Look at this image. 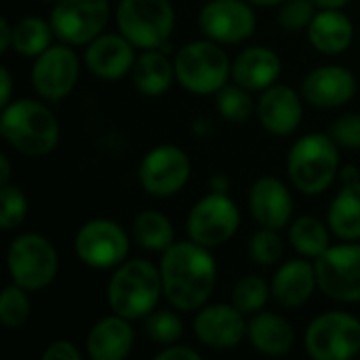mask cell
I'll use <instances>...</instances> for the list:
<instances>
[{
  "instance_id": "obj_1",
  "label": "cell",
  "mask_w": 360,
  "mask_h": 360,
  "mask_svg": "<svg viewBox=\"0 0 360 360\" xmlns=\"http://www.w3.org/2000/svg\"><path fill=\"white\" fill-rule=\"evenodd\" d=\"M160 255L162 295L169 306L179 312L200 310L217 285V264L211 249L188 238L173 243Z\"/></svg>"
},
{
  "instance_id": "obj_2",
  "label": "cell",
  "mask_w": 360,
  "mask_h": 360,
  "mask_svg": "<svg viewBox=\"0 0 360 360\" xmlns=\"http://www.w3.org/2000/svg\"><path fill=\"white\" fill-rule=\"evenodd\" d=\"M0 135L23 156H46L59 143V120L38 99H13L2 108Z\"/></svg>"
},
{
  "instance_id": "obj_3",
  "label": "cell",
  "mask_w": 360,
  "mask_h": 360,
  "mask_svg": "<svg viewBox=\"0 0 360 360\" xmlns=\"http://www.w3.org/2000/svg\"><path fill=\"white\" fill-rule=\"evenodd\" d=\"M162 295L160 268L148 259H127L108 283V306L129 321H143Z\"/></svg>"
},
{
  "instance_id": "obj_4",
  "label": "cell",
  "mask_w": 360,
  "mask_h": 360,
  "mask_svg": "<svg viewBox=\"0 0 360 360\" xmlns=\"http://www.w3.org/2000/svg\"><path fill=\"white\" fill-rule=\"evenodd\" d=\"M287 173L293 188L306 196L327 192L340 175V146L329 133L300 137L289 150Z\"/></svg>"
},
{
  "instance_id": "obj_5",
  "label": "cell",
  "mask_w": 360,
  "mask_h": 360,
  "mask_svg": "<svg viewBox=\"0 0 360 360\" xmlns=\"http://www.w3.org/2000/svg\"><path fill=\"white\" fill-rule=\"evenodd\" d=\"M175 61L177 82L192 95H215L232 78V61L215 40H192L184 44Z\"/></svg>"
},
{
  "instance_id": "obj_6",
  "label": "cell",
  "mask_w": 360,
  "mask_h": 360,
  "mask_svg": "<svg viewBox=\"0 0 360 360\" xmlns=\"http://www.w3.org/2000/svg\"><path fill=\"white\" fill-rule=\"evenodd\" d=\"M6 270L11 283L34 293L46 289L59 272V255L55 245L36 232L15 236L6 249Z\"/></svg>"
},
{
  "instance_id": "obj_7",
  "label": "cell",
  "mask_w": 360,
  "mask_h": 360,
  "mask_svg": "<svg viewBox=\"0 0 360 360\" xmlns=\"http://www.w3.org/2000/svg\"><path fill=\"white\" fill-rule=\"evenodd\" d=\"M116 23L137 49H162L175 30V8L171 0H120Z\"/></svg>"
},
{
  "instance_id": "obj_8",
  "label": "cell",
  "mask_w": 360,
  "mask_h": 360,
  "mask_svg": "<svg viewBox=\"0 0 360 360\" xmlns=\"http://www.w3.org/2000/svg\"><path fill=\"white\" fill-rule=\"evenodd\" d=\"M306 352L314 360H348L360 354V321L342 310L319 314L304 335Z\"/></svg>"
},
{
  "instance_id": "obj_9",
  "label": "cell",
  "mask_w": 360,
  "mask_h": 360,
  "mask_svg": "<svg viewBox=\"0 0 360 360\" xmlns=\"http://www.w3.org/2000/svg\"><path fill=\"white\" fill-rule=\"evenodd\" d=\"M238 226L240 211L226 192H209L198 198L186 219L188 238L207 249L226 245L236 234Z\"/></svg>"
},
{
  "instance_id": "obj_10",
  "label": "cell",
  "mask_w": 360,
  "mask_h": 360,
  "mask_svg": "<svg viewBox=\"0 0 360 360\" xmlns=\"http://www.w3.org/2000/svg\"><path fill=\"white\" fill-rule=\"evenodd\" d=\"M321 293L340 304H360V243L331 245L314 259Z\"/></svg>"
},
{
  "instance_id": "obj_11",
  "label": "cell",
  "mask_w": 360,
  "mask_h": 360,
  "mask_svg": "<svg viewBox=\"0 0 360 360\" xmlns=\"http://www.w3.org/2000/svg\"><path fill=\"white\" fill-rule=\"evenodd\" d=\"M131 238L114 219L97 217L80 226L74 238L76 257L93 270H114L127 262Z\"/></svg>"
},
{
  "instance_id": "obj_12",
  "label": "cell",
  "mask_w": 360,
  "mask_h": 360,
  "mask_svg": "<svg viewBox=\"0 0 360 360\" xmlns=\"http://www.w3.org/2000/svg\"><path fill=\"white\" fill-rule=\"evenodd\" d=\"M108 19V0H57L49 15L55 38L70 46H84L101 36Z\"/></svg>"
},
{
  "instance_id": "obj_13",
  "label": "cell",
  "mask_w": 360,
  "mask_h": 360,
  "mask_svg": "<svg viewBox=\"0 0 360 360\" xmlns=\"http://www.w3.org/2000/svg\"><path fill=\"white\" fill-rule=\"evenodd\" d=\"M192 175L190 156L173 143H162L146 152L139 162L137 179L146 194L154 198L175 196L186 188Z\"/></svg>"
},
{
  "instance_id": "obj_14",
  "label": "cell",
  "mask_w": 360,
  "mask_h": 360,
  "mask_svg": "<svg viewBox=\"0 0 360 360\" xmlns=\"http://www.w3.org/2000/svg\"><path fill=\"white\" fill-rule=\"evenodd\" d=\"M198 27L209 40L240 44L255 34L257 19L247 0H209L198 13Z\"/></svg>"
},
{
  "instance_id": "obj_15",
  "label": "cell",
  "mask_w": 360,
  "mask_h": 360,
  "mask_svg": "<svg viewBox=\"0 0 360 360\" xmlns=\"http://www.w3.org/2000/svg\"><path fill=\"white\" fill-rule=\"evenodd\" d=\"M80 76V59L65 42L51 44L44 53L34 57L32 84L34 91L46 101H59L68 97Z\"/></svg>"
},
{
  "instance_id": "obj_16",
  "label": "cell",
  "mask_w": 360,
  "mask_h": 360,
  "mask_svg": "<svg viewBox=\"0 0 360 360\" xmlns=\"http://www.w3.org/2000/svg\"><path fill=\"white\" fill-rule=\"evenodd\" d=\"M245 314L230 304L202 306L194 316V335L200 344L213 350H232L247 340Z\"/></svg>"
},
{
  "instance_id": "obj_17",
  "label": "cell",
  "mask_w": 360,
  "mask_h": 360,
  "mask_svg": "<svg viewBox=\"0 0 360 360\" xmlns=\"http://www.w3.org/2000/svg\"><path fill=\"white\" fill-rule=\"evenodd\" d=\"M304 95L289 84H272L262 91L257 101V118L264 131L287 137L295 133L304 118Z\"/></svg>"
},
{
  "instance_id": "obj_18",
  "label": "cell",
  "mask_w": 360,
  "mask_h": 360,
  "mask_svg": "<svg viewBox=\"0 0 360 360\" xmlns=\"http://www.w3.org/2000/svg\"><path fill=\"white\" fill-rule=\"evenodd\" d=\"M300 91L310 105L333 110L356 95V78L344 65H319L304 76Z\"/></svg>"
},
{
  "instance_id": "obj_19",
  "label": "cell",
  "mask_w": 360,
  "mask_h": 360,
  "mask_svg": "<svg viewBox=\"0 0 360 360\" xmlns=\"http://www.w3.org/2000/svg\"><path fill=\"white\" fill-rule=\"evenodd\" d=\"M253 219L264 228L283 230L291 224L293 217V196L287 184L278 177L264 175L259 177L247 198Z\"/></svg>"
},
{
  "instance_id": "obj_20",
  "label": "cell",
  "mask_w": 360,
  "mask_h": 360,
  "mask_svg": "<svg viewBox=\"0 0 360 360\" xmlns=\"http://www.w3.org/2000/svg\"><path fill=\"white\" fill-rule=\"evenodd\" d=\"M135 44L118 34H101L86 44L84 63L95 78L101 80H120L131 74L137 59Z\"/></svg>"
},
{
  "instance_id": "obj_21",
  "label": "cell",
  "mask_w": 360,
  "mask_h": 360,
  "mask_svg": "<svg viewBox=\"0 0 360 360\" xmlns=\"http://www.w3.org/2000/svg\"><path fill=\"white\" fill-rule=\"evenodd\" d=\"M272 297L281 308L295 310L308 304L319 289L314 262L306 259H289L285 262L276 274L272 276Z\"/></svg>"
},
{
  "instance_id": "obj_22",
  "label": "cell",
  "mask_w": 360,
  "mask_h": 360,
  "mask_svg": "<svg viewBox=\"0 0 360 360\" xmlns=\"http://www.w3.org/2000/svg\"><path fill=\"white\" fill-rule=\"evenodd\" d=\"M133 321L110 314L99 319L86 333V354L93 360H124L135 346Z\"/></svg>"
},
{
  "instance_id": "obj_23",
  "label": "cell",
  "mask_w": 360,
  "mask_h": 360,
  "mask_svg": "<svg viewBox=\"0 0 360 360\" xmlns=\"http://www.w3.org/2000/svg\"><path fill=\"white\" fill-rule=\"evenodd\" d=\"M283 63L276 51L268 46H249L232 61V82L245 86L251 93H262L276 84Z\"/></svg>"
},
{
  "instance_id": "obj_24",
  "label": "cell",
  "mask_w": 360,
  "mask_h": 360,
  "mask_svg": "<svg viewBox=\"0 0 360 360\" xmlns=\"http://www.w3.org/2000/svg\"><path fill=\"white\" fill-rule=\"evenodd\" d=\"M247 342L264 356H285L295 346V331L285 316L262 310L247 323Z\"/></svg>"
},
{
  "instance_id": "obj_25",
  "label": "cell",
  "mask_w": 360,
  "mask_h": 360,
  "mask_svg": "<svg viewBox=\"0 0 360 360\" xmlns=\"http://www.w3.org/2000/svg\"><path fill=\"white\" fill-rule=\"evenodd\" d=\"M310 44L323 55H340L350 49L354 40V23L342 8L316 11L306 30Z\"/></svg>"
},
{
  "instance_id": "obj_26",
  "label": "cell",
  "mask_w": 360,
  "mask_h": 360,
  "mask_svg": "<svg viewBox=\"0 0 360 360\" xmlns=\"http://www.w3.org/2000/svg\"><path fill=\"white\" fill-rule=\"evenodd\" d=\"M133 86L146 97L165 95L175 78V61L167 55V49H146L137 55L131 70Z\"/></svg>"
},
{
  "instance_id": "obj_27",
  "label": "cell",
  "mask_w": 360,
  "mask_h": 360,
  "mask_svg": "<svg viewBox=\"0 0 360 360\" xmlns=\"http://www.w3.org/2000/svg\"><path fill=\"white\" fill-rule=\"evenodd\" d=\"M327 224L340 240H360V179L344 184L327 211Z\"/></svg>"
},
{
  "instance_id": "obj_28",
  "label": "cell",
  "mask_w": 360,
  "mask_h": 360,
  "mask_svg": "<svg viewBox=\"0 0 360 360\" xmlns=\"http://www.w3.org/2000/svg\"><path fill=\"white\" fill-rule=\"evenodd\" d=\"M131 234L141 249L152 253H165L175 243V230L171 219L154 209H146L135 215Z\"/></svg>"
},
{
  "instance_id": "obj_29",
  "label": "cell",
  "mask_w": 360,
  "mask_h": 360,
  "mask_svg": "<svg viewBox=\"0 0 360 360\" xmlns=\"http://www.w3.org/2000/svg\"><path fill=\"white\" fill-rule=\"evenodd\" d=\"M331 228L314 215H302L289 224L291 247L308 259L321 257L331 247Z\"/></svg>"
},
{
  "instance_id": "obj_30",
  "label": "cell",
  "mask_w": 360,
  "mask_h": 360,
  "mask_svg": "<svg viewBox=\"0 0 360 360\" xmlns=\"http://www.w3.org/2000/svg\"><path fill=\"white\" fill-rule=\"evenodd\" d=\"M53 27L51 21L27 15L13 23V49L21 57H38L53 44Z\"/></svg>"
},
{
  "instance_id": "obj_31",
  "label": "cell",
  "mask_w": 360,
  "mask_h": 360,
  "mask_svg": "<svg viewBox=\"0 0 360 360\" xmlns=\"http://www.w3.org/2000/svg\"><path fill=\"white\" fill-rule=\"evenodd\" d=\"M215 108L221 114V118H226L228 122L243 124L253 116V112L257 110V103L253 101L251 91H247L245 86L236 82L232 84L228 82L215 93Z\"/></svg>"
},
{
  "instance_id": "obj_32",
  "label": "cell",
  "mask_w": 360,
  "mask_h": 360,
  "mask_svg": "<svg viewBox=\"0 0 360 360\" xmlns=\"http://www.w3.org/2000/svg\"><path fill=\"white\" fill-rule=\"evenodd\" d=\"M272 295V287L266 278L255 276V274H247L243 276L234 289H232V304L245 314V316H253L257 312H262L268 304Z\"/></svg>"
},
{
  "instance_id": "obj_33",
  "label": "cell",
  "mask_w": 360,
  "mask_h": 360,
  "mask_svg": "<svg viewBox=\"0 0 360 360\" xmlns=\"http://www.w3.org/2000/svg\"><path fill=\"white\" fill-rule=\"evenodd\" d=\"M173 310H154L143 319V333L156 346H171L184 338V321Z\"/></svg>"
},
{
  "instance_id": "obj_34",
  "label": "cell",
  "mask_w": 360,
  "mask_h": 360,
  "mask_svg": "<svg viewBox=\"0 0 360 360\" xmlns=\"http://www.w3.org/2000/svg\"><path fill=\"white\" fill-rule=\"evenodd\" d=\"M30 291L23 287L11 283L2 289L0 293V323L6 329H19L23 327L30 316H32V302H30Z\"/></svg>"
},
{
  "instance_id": "obj_35",
  "label": "cell",
  "mask_w": 360,
  "mask_h": 360,
  "mask_svg": "<svg viewBox=\"0 0 360 360\" xmlns=\"http://www.w3.org/2000/svg\"><path fill=\"white\" fill-rule=\"evenodd\" d=\"M285 255V243L281 236V230L274 228H259L251 238H249V257L253 264L262 268L276 266Z\"/></svg>"
},
{
  "instance_id": "obj_36",
  "label": "cell",
  "mask_w": 360,
  "mask_h": 360,
  "mask_svg": "<svg viewBox=\"0 0 360 360\" xmlns=\"http://www.w3.org/2000/svg\"><path fill=\"white\" fill-rule=\"evenodd\" d=\"M27 217V198L21 188L0 186V228L4 232L17 230Z\"/></svg>"
},
{
  "instance_id": "obj_37",
  "label": "cell",
  "mask_w": 360,
  "mask_h": 360,
  "mask_svg": "<svg viewBox=\"0 0 360 360\" xmlns=\"http://www.w3.org/2000/svg\"><path fill=\"white\" fill-rule=\"evenodd\" d=\"M316 2L314 0H287L278 8V23L287 32H302L308 30L316 15Z\"/></svg>"
},
{
  "instance_id": "obj_38",
  "label": "cell",
  "mask_w": 360,
  "mask_h": 360,
  "mask_svg": "<svg viewBox=\"0 0 360 360\" xmlns=\"http://www.w3.org/2000/svg\"><path fill=\"white\" fill-rule=\"evenodd\" d=\"M329 135L335 139L340 148L346 150H360V114L359 112H348L342 114L333 124Z\"/></svg>"
},
{
  "instance_id": "obj_39",
  "label": "cell",
  "mask_w": 360,
  "mask_h": 360,
  "mask_svg": "<svg viewBox=\"0 0 360 360\" xmlns=\"http://www.w3.org/2000/svg\"><path fill=\"white\" fill-rule=\"evenodd\" d=\"M80 356L78 346L70 340H55L42 352V360H80Z\"/></svg>"
},
{
  "instance_id": "obj_40",
  "label": "cell",
  "mask_w": 360,
  "mask_h": 360,
  "mask_svg": "<svg viewBox=\"0 0 360 360\" xmlns=\"http://www.w3.org/2000/svg\"><path fill=\"white\" fill-rule=\"evenodd\" d=\"M156 360H200V352H196L190 346L184 344H171V346H162L160 352L154 354Z\"/></svg>"
},
{
  "instance_id": "obj_41",
  "label": "cell",
  "mask_w": 360,
  "mask_h": 360,
  "mask_svg": "<svg viewBox=\"0 0 360 360\" xmlns=\"http://www.w3.org/2000/svg\"><path fill=\"white\" fill-rule=\"evenodd\" d=\"M11 95H13V78H11L8 68L2 65V68H0V105H2V108L8 105V103L13 101Z\"/></svg>"
},
{
  "instance_id": "obj_42",
  "label": "cell",
  "mask_w": 360,
  "mask_h": 360,
  "mask_svg": "<svg viewBox=\"0 0 360 360\" xmlns=\"http://www.w3.org/2000/svg\"><path fill=\"white\" fill-rule=\"evenodd\" d=\"M8 49H13V23L2 17L0 19V51L6 53Z\"/></svg>"
},
{
  "instance_id": "obj_43",
  "label": "cell",
  "mask_w": 360,
  "mask_h": 360,
  "mask_svg": "<svg viewBox=\"0 0 360 360\" xmlns=\"http://www.w3.org/2000/svg\"><path fill=\"white\" fill-rule=\"evenodd\" d=\"M230 177L228 175H224V173H215V175H211V179H209V188H211V192H230Z\"/></svg>"
},
{
  "instance_id": "obj_44",
  "label": "cell",
  "mask_w": 360,
  "mask_h": 360,
  "mask_svg": "<svg viewBox=\"0 0 360 360\" xmlns=\"http://www.w3.org/2000/svg\"><path fill=\"white\" fill-rule=\"evenodd\" d=\"M11 179V162L6 154H0V186L8 184Z\"/></svg>"
},
{
  "instance_id": "obj_45",
  "label": "cell",
  "mask_w": 360,
  "mask_h": 360,
  "mask_svg": "<svg viewBox=\"0 0 360 360\" xmlns=\"http://www.w3.org/2000/svg\"><path fill=\"white\" fill-rule=\"evenodd\" d=\"M319 8H344L350 0H314Z\"/></svg>"
},
{
  "instance_id": "obj_46",
  "label": "cell",
  "mask_w": 360,
  "mask_h": 360,
  "mask_svg": "<svg viewBox=\"0 0 360 360\" xmlns=\"http://www.w3.org/2000/svg\"><path fill=\"white\" fill-rule=\"evenodd\" d=\"M342 179H344V184H350V181H356L359 179V169L356 167H346V169H342Z\"/></svg>"
},
{
  "instance_id": "obj_47",
  "label": "cell",
  "mask_w": 360,
  "mask_h": 360,
  "mask_svg": "<svg viewBox=\"0 0 360 360\" xmlns=\"http://www.w3.org/2000/svg\"><path fill=\"white\" fill-rule=\"evenodd\" d=\"M247 2H251L253 6H264V8H268V6H281V4L287 2V0H247Z\"/></svg>"
},
{
  "instance_id": "obj_48",
  "label": "cell",
  "mask_w": 360,
  "mask_h": 360,
  "mask_svg": "<svg viewBox=\"0 0 360 360\" xmlns=\"http://www.w3.org/2000/svg\"><path fill=\"white\" fill-rule=\"evenodd\" d=\"M40 2H57V0H40Z\"/></svg>"
}]
</instances>
